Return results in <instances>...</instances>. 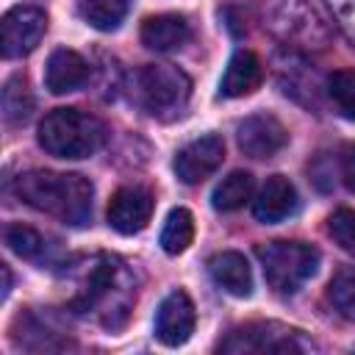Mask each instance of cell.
I'll return each instance as SVG.
<instances>
[{
  "instance_id": "cell-17",
  "label": "cell",
  "mask_w": 355,
  "mask_h": 355,
  "mask_svg": "<svg viewBox=\"0 0 355 355\" xmlns=\"http://www.w3.org/2000/svg\"><path fill=\"white\" fill-rule=\"evenodd\" d=\"M252 191H255L252 175L244 172V169H236V172H230L227 178H222V180L214 186L211 202H214L216 211H236V208H241L247 200H252Z\"/></svg>"
},
{
  "instance_id": "cell-12",
  "label": "cell",
  "mask_w": 355,
  "mask_h": 355,
  "mask_svg": "<svg viewBox=\"0 0 355 355\" xmlns=\"http://www.w3.org/2000/svg\"><path fill=\"white\" fill-rule=\"evenodd\" d=\"M297 189L288 178L283 175H272L266 178V183L261 186V191L252 200V214L258 222L263 225H277L283 219H288L297 211Z\"/></svg>"
},
{
  "instance_id": "cell-24",
  "label": "cell",
  "mask_w": 355,
  "mask_h": 355,
  "mask_svg": "<svg viewBox=\"0 0 355 355\" xmlns=\"http://www.w3.org/2000/svg\"><path fill=\"white\" fill-rule=\"evenodd\" d=\"M327 233L344 252H349L355 258V211H349V208L333 211L327 219Z\"/></svg>"
},
{
  "instance_id": "cell-25",
  "label": "cell",
  "mask_w": 355,
  "mask_h": 355,
  "mask_svg": "<svg viewBox=\"0 0 355 355\" xmlns=\"http://www.w3.org/2000/svg\"><path fill=\"white\" fill-rule=\"evenodd\" d=\"M327 3H330L333 14H336L341 31L355 42V0H327Z\"/></svg>"
},
{
  "instance_id": "cell-26",
  "label": "cell",
  "mask_w": 355,
  "mask_h": 355,
  "mask_svg": "<svg viewBox=\"0 0 355 355\" xmlns=\"http://www.w3.org/2000/svg\"><path fill=\"white\" fill-rule=\"evenodd\" d=\"M341 180L349 191H355V144H347L341 153Z\"/></svg>"
},
{
  "instance_id": "cell-2",
  "label": "cell",
  "mask_w": 355,
  "mask_h": 355,
  "mask_svg": "<svg viewBox=\"0 0 355 355\" xmlns=\"http://www.w3.org/2000/svg\"><path fill=\"white\" fill-rule=\"evenodd\" d=\"M39 147L55 158L78 161L94 155L105 141V125L80 108H55L39 122Z\"/></svg>"
},
{
  "instance_id": "cell-6",
  "label": "cell",
  "mask_w": 355,
  "mask_h": 355,
  "mask_svg": "<svg viewBox=\"0 0 355 355\" xmlns=\"http://www.w3.org/2000/svg\"><path fill=\"white\" fill-rule=\"evenodd\" d=\"M305 344L300 341L297 330H288L275 322H258L236 327L222 344V352H300Z\"/></svg>"
},
{
  "instance_id": "cell-27",
  "label": "cell",
  "mask_w": 355,
  "mask_h": 355,
  "mask_svg": "<svg viewBox=\"0 0 355 355\" xmlns=\"http://www.w3.org/2000/svg\"><path fill=\"white\" fill-rule=\"evenodd\" d=\"M0 272H3V297H6L8 288H11V272H8V266H3Z\"/></svg>"
},
{
  "instance_id": "cell-23",
  "label": "cell",
  "mask_w": 355,
  "mask_h": 355,
  "mask_svg": "<svg viewBox=\"0 0 355 355\" xmlns=\"http://www.w3.org/2000/svg\"><path fill=\"white\" fill-rule=\"evenodd\" d=\"M327 94L338 105V111L355 119V69H338L327 78Z\"/></svg>"
},
{
  "instance_id": "cell-20",
  "label": "cell",
  "mask_w": 355,
  "mask_h": 355,
  "mask_svg": "<svg viewBox=\"0 0 355 355\" xmlns=\"http://www.w3.org/2000/svg\"><path fill=\"white\" fill-rule=\"evenodd\" d=\"M31 111H33V94H31L25 78L22 75L8 78L6 86H3V116H6V122L8 125H22V122H28Z\"/></svg>"
},
{
  "instance_id": "cell-7",
  "label": "cell",
  "mask_w": 355,
  "mask_h": 355,
  "mask_svg": "<svg viewBox=\"0 0 355 355\" xmlns=\"http://www.w3.org/2000/svg\"><path fill=\"white\" fill-rule=\"evenodd\" d=\"M3 55L22 58L36 50L47 31V14L36 6H17L3 17Z\"/></svg>"
},
{
  "instance_id": "cell-9",
  "label": "cell",
  "mask_w": 355,
  "mask_h": 355,
  "mask_svg": "<svg viewBox=\"0 0 355 355\" xmlns=\"http://www.w3.org/2000/svg\"><path fill=\"white\" fill-rule=\"evenodd\" d=\"M197 324V313H194V302L186 291H172L161 300L158 311H155V338L164 347H180L191 338Z\"/></svg>"
},
{
  "instance_id": "cell-13",
  "label": "cell",
  "mask_w": 355,
  "mask_h": 355,
  "mask_svg": "<svg viewBox=\"0 0 355 355\" xmlns=\"http://www.w3.org/2000/svg\"><path fill=\"white\" fill-rule=\"evenodd\" d=\"M89 80V64L80 53L69 47H58L50 53L47 67H44V86L53 94H69L80 89Z\"/></svg>"
},
{
  "instance_id": "cell-10",
  "label": "cell",
  "mask_w": 355,
  "mask_h": 355,
  "mask_svg": "<svg viewBox=\"0 0 355 355\" xmlns=\"http://www.w3.org/2000/svg\"><path fill=\"white\" fill-rule=\"evenodd\" d=\"M236 139H239V147H241L244 155H250V158H272L286 147L288 130L272 114H252L244 122H239Z\"/></svg>"
},
{
  "instance_id": "cell-22",
  "label": "cell",
  "mask_w": 355,
  "mask_h": 355,
  "mask_svg": "<svg viewBox=\"0 0 355 355\" xmlns=\"http://www.w3.org/2000/svg\"><path fill=\"white\" fill-rule=\"evenodd\" d=\"M6 244L11 252H17L19 258H28V261L42 258V252L47 250L44 236L39 230H33L31 225H22V222H14L6 227Z\"/></svg>"
},
{
  "instance_id": "cell-5",
  "label": "cell",
  "mask_w": 355,
  "mask_h": 355,
  "mask_svg": "<svg viewBox=\"0 0 355 355\" xmlns=\"http://www.w3.org/2000/svg\"><path fill=\"white\" fill-rule=\"evenodd\" d=\"M263 25L272 28L280 39L300 47H322L327 39L322 19L308 6V0H258Z\"/></svg>"
},
{
  "instance_id": "cell-19",
  "label": "cell",
  "mask_w": 355,
  "mask_h": 355,
  "mask_svg": "<svg viewBox=\"0 0 355 355\" xmlns=\"http://www.w3.org/2000/svg\"><path fill=\"white\" fill-rule=\"evenodd\" d=\"M194 241V216L186 208H172L164 230H161V247L169 255H180L189 250V244Z\"/></svg>"
},
{
  "instance_id": "cell-8",
  "label": "cell",
  "mask_w": 355,
  "mask_h": 355,
  "mask_svg": "<svg viewBox=\"0 0 355 355\" xmlns=\"http://www.w3.org/2000/svg\"><path fill=\"white\" fill-rule=\"evenodd\" d=\"M222 158H225V141L216 133H208V136L191 139L186 147H180L172 166H175V175L186 186H197L219 169Z\"/></svg>"
},
{
  "instance_id": "cell-15",
  "label": "cell",
  "mask_w": 355,
  "mask_h": 355,
  "mask_svg": "<svg viewBox=\"0 0 355 355\" xmlns=\"http://www.w3.org/2000/svg\"><path fill=\"white\" fill-rule=\"evenodd\" d=\"M208 272H211L214 283L219 288H225L227 294H233V297H250L252 294V269L241 252H236V250L216 252L208 261Z\"/></svg>"
},
{
  "instance_id": "cell-3",
  "label": "cell",
  "mask_w": 355,
  "mask_h": 355,
  "mask_svg": "<svg viewBox=\"0 0 355 355\" xmlns=\"http://www.w3.org/2000/svg\"><path fill=\"white\" fill-rule=\"evenodd\" d=\"M258 261L266 283L277 294H294L308 277L316 275L319 250L302 241H269L258 247Z\"/></svg>"
},
{
  "instance_id": "cell-4",
  "label": "cell",
  "mask_w": 355,
  "mask_h": 355,
  "mask_svg": "<svg viewBox=\"0 0 355 355\" xmlns=\"http://www.w3.org/2000/svg\"><path fill=\"white\" fill-rule=\"evenodd\" d=\"M191 94V80L172 64H144L136 75V97L147 114L158 119L178 116Z\"/></svg>"
},
{
  "instance_id": "cell-1",
  "label": "cell",
  "mask_w": 355,
  "mask_h": 355,
  "mask_svg": "<svg viewBox=\"0 0 355 355\" xmlns=\"http://www.w3.org/2000/svg\"><path fill=\"white\" fill-rule=\"evenodd\" d=\"M17 197L67 225H86L92 219L94 189L83 175L75 172L31 169L17 178Z\"/></svg>"
},
{
  "instance_id": "cell-14",
  "label": "cell",
  "mask_w": 355,
  "mask_h": 355,
  "mask_svg": "<svg viewBox=\"0 0 355 355\" xmlns=\"http://www.w3.org/2000/svg\"><path fill=\"white\" fill-rule=\"evenodd\" d=\"M263 80V67L252 50H236L225 67L219 94L222 97H247Z\"/></svg>"
},
{
  "instance_id": "cell-21",
  "label": "cell",
  "mask_w": 355,
  "mask_h": 355,
  "mask_svg": "<svg viewBox=\"0 0 355 355\" xmlns=\"http://www.w3.org/2000/svg\"><path fill=\"white\" fill-rule=\"evenodd\" d=\"M327 300L341 319L355 322V266L338 269L333 275V280L327 286Z\"/></svg>"
},
{
  "instance_id": "cell-11",
  "label": "cell",
  "mask_w": 355,
  "mask_h": 355,
  "mask_svg": "<svg viewBox=\"0 0 355 355\" xmlns=\"http://www.w3.org/2000/svg\"><path fill=\"white\" fill-rule=\"evenodd\" d=\"M150 216H153V194L141 186H125L108 202V225L122 236H133L144 230Z\"/></svg>"
},
{
  "instance_id": "cell-16",
  "label": "cell",
  "mask_w": 355,
  "mask_h": 355,
  "mask_svg": "<svg viewBox=\"0 0 355 355\" xmlns=\"http://www.w3.org/2000/svg\"><path fill=\"white\" fill-rule=\"evenodd\" d=\"M189 39V22L180 14H155L141 22V42L155 53L180 47Z\"/></svg>"
},
{
  "instance_id": "cell-18",
  "label": "cell",
  "mask_w": 355,
  "mask_h": 355,
  "mask_svg": "<svg viewBox=\"0 0 355 355\" xmlns=\"http://www.w3.org/2000/svg\"><path fill=\"white\" fill-rule=\"evenodd\" d=\"M130 0H78V14L97 31H116L128 17Z\"/></svg>"
}]
</instances>
